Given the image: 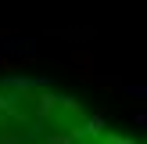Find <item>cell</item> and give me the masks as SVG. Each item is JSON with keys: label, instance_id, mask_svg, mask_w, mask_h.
<instances>
[{"label": "cell", "instance_id": "6", "mask_svg": "<svg viewBox=\"0 0 147 144\" xmlns=\"http://www.w3.org/2000/svg\"><path fill=\"white\" fill-rule=\"evenodd\" d=\"M43 141H47V144H79L72 133H50V137H43Z\"/></svg>", "mask_w": 147, "mask_h": 144}, {"label": "cell", "instance_id": "5", "mask_svg": "<svg viewBox=\"0 0 147 144\" xmlns=\"http://www.w3.org/2000/svg\"><path fill=\"white\" fill-rule=\"evenodd\" d=\"M57 105L68 112H79V97H72V94H57Z\"/></svg>", "mask_w": 147, "mask_h": 144}, {"label": "cell", "instance_id": "8", "mask_svg": "<svg viewBox=\"0 0 147 144\" xmlns=\"http://www.w3.org/2000/svg\"><path fill=\"white\" fill-rule=\"evenodd\" d=\"M0 144H22V137L11 133V130H4V133H0Z\"/></svg>", "mask_w": 147, "mask_h": 144}, {"label": "cell", "instance_id": "10", "mask_svg": "<svg viewBox=\"0 0 147 144\" xmlns=\"http://www.w3.org/2000/svg\"><path fill=\"white\" fill-rule=\"evenodd\" d=\"M4 130H7V115H0V133H4Z\"/></svg>", "mask_w": 147, "mask_h": 144}, {"label": "cell", "instance_id": "7", "mask_svg": "<svg viewBox=\"0 0 147 144\" xmlns=\"http://www.w3.org/2000/svg\"><path fill=\"white\" fill-rule=\"evenodd\" d=\"M104 144H140V141H129V137H119V133H104Z\"/></svg>", "mask_w": 147, "mask_h": 144}, {"label": "cell", "instance_id": "11", "mask_svg": "<svg viewBox=\"0 0 147 144\" xmlns=\"http://www.w3.org/2000/svg\"><path fill=\"white\" fill-rule=\"evenodd\" d=\"M144 112H147V108H144Z\"/></svg>", "mask_w": 147, "mask_h": 144}, {"label": "cell", "instance_id": "9", "mask_svg": "<svg viewBox=\"0 0 147 144\" xmlns=\"http://www.w3.org/2000/svg\"><path fill=\"white\" fill-rule=\"evenodd\" d=\"M133 126H144V130H147V112H136V115H133Z\"/></svg>", "mask_w": 147, "mask_h": 144}, {"label": "cell", "instance_id": "2", "mask_svg": "<svg viewBox=\"0 0 147 144\" xmlns=\"http://www.w3.org/2000/svg\"><path fill=\"white\" fill-rule=\"evenodd\" d=\"M104 126H108V115H104V112H93L79 130H72V137H76V141H83V137H90V141L100 137V141H104Z\"/></svg>", "mask_w": 147, "mask_h": 144}, {"label": "cell", "instance_id": "4", "mask_svg": "<svg viewBox=\"0 0 147 144\" xmlns=\"http://www.w3.org/2000/svg\"><path fill=\"white\" fill-rule=\"evenodd\" d=\"M93 83L104 86V90H115V86H122V79L119 76H93Z\"/></svg>", "mask_w": 147, "mask_h": 144}, {"label": "cell", "instance_id": "3", "mask_svg": "<svg viewBox=\"0 0 147 144\" xmlns=\"http://www.w3.org/2000/svg\"><path fill=\"white\" fill-rule=\"evenodd\" d=\"M122 90H126L129 97H144L147 101V83H122Z\"/></svg>", "mask_w": 147, "mask_h": 144}, {"label": "cell", "instance_id": "1", "mask_svg": "<svg viewBox=\"0 0 147 144\" xmlns=\"http://www.w3.org/2000/svg\"><path fill=\"white\" fill-rule=\"evenodd\" d=\"M40 50V40L32 33H18V29H0V61H29Z\"/></svg>", "mask_w": 147, "mask_h": 144}]
</instances>
